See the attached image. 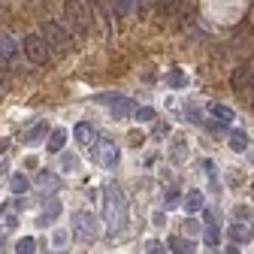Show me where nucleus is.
Instances as JSON below:
<instances>
[{
  "label": "nucleus",
  "instance_id": "1",
  "mask_svg": "<svg viewBox=\"0 0 254 254\" xmlns=\"http://www.w3.org/2000/svg\"><path fill=\"white\" fill-rule=\"evenodd\" d=\"M106 218H109V230L112 233H121L127 227V203H124V194L118 185H106Z\"/></svg>",
  "mask_w": 254,
  "mask_h": 254
},
{
  "label": "nucleus",
  "instance_id": "2",
  "mask_svg": "<svg viewBox=\"0 0 254 254\" xmlns=\"http://www.w3.org/2000/svg\"><path fill=\"white\" fill-rule=\"evenodd\" d=\"M64 15H67L70 27L76 30L79 37H85V34H88V21H85V6L79 3V0H67V3H64Z\"/></svg>",
  "mask_w": 254,
  "mask_h": 254
},
{
  "label": "nucleus",
  "instance_id": "3",
  "mask_svg": "<svg viewBox=\"0 0 254 254\" xmlns=\"http://www.w3.org/2000/svg\"><path fill=\"white\" fill-rule=\"evenodd\" d=\"M97 103L109 106L115 118H124V115H130V112L136 109V103H133V100H127V97H121V94H100Z\"/></svg>",
  "mask_w": 254,
  "mask_h": 254
},
{
  "label": "nucleus",
  "instance_id": "4",
  "mask_svg": "<svg viewBox=\"0 0 254 254\" xmlns=\"http://www.w3.org/2000/svg\"><path fill=\"white\" fill-rule=\"evenodd\" d=\"M24 52H27L30 64H46L49 61V49H46V40L40 34H27L24 37Z\"/></svg>",
  "mask_w": 254,
  "mask_h": 254
},
{
  "label": "nucleus",
  "instance_id": "5",
  "mask_svg": "<svg viewBox=\"0 0 254 254\" xmlns=\"http://www.w3.org/2000/svg\"><path fill=\"white\" fill-rule=\"evenodd\" d=\"M43 40H46L55 52H67V46H70V43H67V40H70L67 30H64L61 24H55V21H46V24H43Z\"/></svg>",
  "mask_w": 254,
  "mask_h": 254
},
{
  "label": "nucleus",
  "instance_id": "6",
  "mask_svg": "<svg viewBox=\"0 0 254 254\" xmlns=\"http://www.w3.org/2000/svg\"><path fill=\"white\" fill-rule=\"evenodd\" d=\"M91 154L97 157L103 167H115V164H118V148H115L109 139H100V136H97V139L91 142Z\"/></svg>",
  "mask_w": 254,
  "mask_h": 254
},
{
  "label": "nucleus",
  "instance_id": "7",
  "mask_svg": "<svg viewBox=\"0 0 254 254\" xmlns=\"http://www.w3.org/2000/svg\"><path fill=\"white\" fill-rule=\"evenodd\" d=\"M73 227H76V236H79L82 242H88V239L94 236V218L85 215V212H76V215H73Z\"/></svg>",
  "mask_w": 254,
  "mask_h": 254
},
{
  "label": "nucleus",
  "instance_id": "8",
  "mask_svg": "<svg viewBox=\"0 0 254 254\" xmlns=\"http://www.w3.org/2000/svg\"><path fill=\"white\" fill-rule=\"evenodd\" d=\"M251 79H254L251 67L248 64H239L233 70V76H230V85H233V91H245V88H251Z\"/></svg>",
  "mask_w": 254,
  "mask_h": 254
},
{
  "label": "nucleus",
  "instance_id": "9",
  "mask_svg": "<svg viewBox=\"0 0 254 254\" xmlns=\"http://www.w3.org/2000/svg\"><path fill=\"white\" fill-rule=\"evenodd\" d=\"M76 139H79L82 145H91L94 139H97V127L88 124V121H79V124H76Z\"/></svg>",
  "mask_w": 254,
  "mask_h": 254
},
{
  "label": "nucleus",
  "instance_id": "10",
  "mask_svg": "<svg viewBox=\"0 0 254 254\" xmlns=\"http://www.w3.org/2000/svg\"><path fill=\"white\" fill-rule=\"evenodd\" d=\"M227 236L236 242V245H245L248 239H251V230H248V224H242V221H236V224H230L227 227Z\"/></svg>",
  "mask_w": 254,
  "mask_h": 254
},
{
  "label": "nucleus",
  "instance_id": "11",
  "mask_svg": "<svg viewBox=\"0 0 254 254\" xmlns=\"http://www.w3.org/2000/svg\"><path fill=\"white\" fill-rule=\"evenodd\" d=\"M46 133H49V124H46V121H40L37 127H30V130L21 136V142H24V145H37V142H40Z\"/></svg>",
  "mask_w": 254,
  "mask_h": 254
},
{
  "label": "nucleus",
  "instance_id": "12",
  "mask_svg": "<svg viewBox=\"0 0 254 254\" xmlns=\"http://www.w3.org/2000/svg\"><path fill=\"white\" fill-rule=\"evenodd\" d=\"M203 209V194L200 190H188L185 194V212H200Z\"/></svg>",
  "mask_w": 254,
  "mask_h": 254
},
{
  "label": "nucleus",
  "instance_id": "13",
  "mask_svg": "<svg viewBox=\"0 0 254 254\" xmlns=\"http://www.w3.org/2000/svg\"><path fill=\"white\" fill-rule=\"evenodd\" d=\"M64 142H67V130L58 127V130H52V136H49V151H61Z\"/></svg>",
  "mask_w": 254,
  "mask_h": 254
},
{
  "label": "nucleus",
  "instance_id": "14",
  "mask_svg": "<svg viewBox=\"0 0 254 254\" xmlns=\"http://www.w3.org/2000/svg\"><path fill=\"white\" fill-rule=\"evenodd\" d=\"M179 3L182 0H154V9H157V15H170L179 9Z\"/></svg>",
  "mask_w": 254,
  "mask_h": 254
},
{
  "label": "nucleus",
  "instance_id": "15",
  "mask_svg": "<svg viewBox=\"0 0 254 254\" xmlns=\"http://www.w3.org/2000/svg\"><path fill=\"white\" fill-rule=\"evenodd\" d=\"M209 112H212L215 118H221V121H233V112H230L227 106H221V103H209Z\"/></svg>",
  "mask_w": 254,
  "mask_h": 254
},
{
  "label": "nucleus",
  "instance_id": "16",
  "mask_svg": "<svg viewBox=\"0 0 254 254\" xmlns=\"http://www.w3.org/2000/svg\"><path fill=\"white\" fill-rule=\"evenodd\" d=\"M230 148H233V151H245V148H248V139H245L242 130H236V133L230 136Z\"/></svg>",
  "mask_w": 254,
  "mask_h": 254
},
{
  "label": "nucleus",
  "instance_id": "17",
  "mask_svg": "<svg viewBox=\"0 0 254 254\" xmlns=\"http://www.w3.org/2000/svg\"><path fill=\"white\" fill-rule=\"evenodd\" d=\"M9 185H12V190H15V194H24V190L30 188V185H27V179H24L21 173H15V176L9 179Z\"/></svg>",
  "mask_w": 254,
  "mask_h": 254
},
{
  "label": "nucleus",
  "instance_id": "18",
  "mask_svg": "<svg viewBox=\"0 0 254 254\" xmlns=\"http://www.w3.org/2000/svg\"><path fill=\"white\" fill-rule=\"evenodd\" d=\"M34 239H18V245H15V254H34Z\"/></svg>",
  "mask_w": 254,
  "mask_h": 254
},
{
  "label": "nucleus",
  "instance_id": "19",
  "mask_svg": "<svg viewBox=\"0 0 254 254\" xmlns=\"http://www.w3.org/2000/svg\"><path fill=\"white\" fill-rule=\"evenodd\" d=\"M206 242L218 245V224H215V221H209V227H206Z\"/></svg>",
  "mask_w": 254,
  "mask_h": 254
},
{
  "label": "nucleus",
  "instance_id": "20",
  "mask_svg": "<svg viewBox=\"0 0 254 254\" xmlns=\"http://www.w3.org/2000/svg\"><path fill=\"white\" fill-rule=\"evenodd\" d=\"M145 254H167V248H164L161 242H157V239H151V242L145 245Z\"/></svg>",
  "mask_w": 254,
  "mask_h": 254
},
{
  "label": "nucleus",
  "instance_id": "21",
  "mask_svg": "<svg viewBox=\"0 0 254 254\" xmlns=\"http://www.w3.org/2000/svg\"><path fill=\"white\" fill-rule=\"evenodd\" d=\"M170 248H173V251H179V254H188V251H190V245H188V242H182V239H173V242H170Z\"/></svg>",
  "mask_w": 254,
  "mask_h": 254
},
{
  "label": "nucleus",
  "instance_id": "22",
  "mask_svg": "<svg viewBox=\"0 0 254 254\" xmlns=\"http://www.w3.org/2000/svg\"><path fill=\"white\" fill-rule=\"evenodd\" d=\"M55 215H58V206H52L43 218H40V224H52V221H55Z\"/></svg>",
  "mask_w": 254,
  "mask_h": 254
},
{
  "label": "nucleus",
  "instance_id": "23",
  "mask_svg": "<svg viewBox=\"0 0 254 254\" xmlns=\"http://www.w3.org/2000/svg\"><path fill=\"white\" fill-rule=\"evenodd\" d=\"M136 118H139V121H151V118H154V109H148V106H145V109H139V112H136Z\"/></svg>",
  "mask_w": 254,
  "mask_h": 254
},
{
  "label": "nucleus",
  "instance_id": "24",
  "mask_svg": "<svg viewBox=\"0 0 254 254\" xmlns=\"http://www.w3.org/2000/svg\"><path fill=\"white\" fill-rule=\"evenodd\" d=\"M64 161H67V164H64L67 170H76V157H73V154H64Z\"/></svg>",
  "mask_w": 254,
  "mask_h": 254
},
{
  "label": "nucleus",
  "instance_id": "25",
  "mask_svg": "<svg viewBox=\"0 0 254 254\" xmlns=\"http://www.w3.org/2000/svg\"><path fill=\"white\" fill-rule=\"evenodd\" d=\"M185 230H188V233H197V230H200V224H197V221H188Z\"/></svg>",
  "mask_w": 254,
  "mask_h": 254
},
{
  "label": "nucleus",
  "instance_id": "26",
  "mask_svg": "<svg viewBox=\"0 0 254 254\" xmlns=\"http://www.w3.org/2000/svg\"><path fill=\"white\" fill-rule=\"evenodd\" d=\"M64 239H67V236H64V230H58L55 233V245H64Z\"/></svg>",
  "mask_w": 254,
  "mask_h": 254
},
{
  "label": "nucleus",
  "instance_id": "27",
  "mask_svg": "<svg viewBox=\"0 0 254 254\" xmlns=\"http://www.w3.org/2000/svg\"><path fill=\"white\" fill-rule=\"evenodd\" d=\"M0 254H3V230H0Z\"/></svg>",
  "mask_w": 254,
  "mask_h": 254
},
{
  "label": "nucleus",
  "instance_id": "28",
  "mask_svg": "<svg viewBox=\"0 0 254 254\" xmlns=\"http://www.w3.org/2000/svg\"><path fill=\"white\" fill-rule=\"evenodd\" d=\"M227 254H239V248H233V245H230V248H227Z\"/></svg>",
  "mask_w": 254,
  "mask_h": 254
}]
</instances>
